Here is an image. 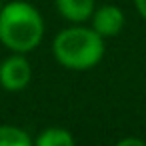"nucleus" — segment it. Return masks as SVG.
Returning a JSON list of instances; mask_svg holds the SVG:
<instances>
[{
    "mask_svg": "<svg viewBox=\"0 0 146 146\" xmlns=\"http://www.w3.org/2000/svg\"><path fill=\"white\" fill-rule=\"evenodd\" d=\"M44 34L40 12L24 2L14 0L0 10V40L14 52H28L36 48Z\"/></svg>",
    "mask_w": 146,
    "mask_h": 146,
    "instance_id": "nucleus-1",
    "label": "nucleus"
},
{
    "mask_svg": "<svg viewBox=\"0 0 146 146\" xmlns=\"http://www.w3.org/2000/svg\"><path fill=\"white\" fill-rule=\"evenodd\" d=\"M54 56L56 60L72 70H86L100 62L104 54L102 36L94 28H66L54 38Z\"/></svg>",
    "mask_w": 146,
    "mask_h": 146,
    "instance_id": "nucleus-2",
    "label": "nucleus"
},
{
    "mask_svg": "<svg viewBox=\"0 0 146 146\" xmlns=\"http://www.w3.org/2000/svg\"><path fill=\"white\" fill-rule=\"evenodd\" d=\"M32 78V68L24 56H10L0 66V82L6 90H22Z\"/></svg>",
    "mask_w": 146,
    "mask_h": 146,
    "instance_id": "nucleus-3",
    "label": "nucleus"
},
{
    "mask_svg": "<svg viewBox=\"0 0 146 146\" xmlns=\"http://www.w3.org/2000/svg\"><path fill=\"white\" fill-rule=\"evenodd\" d=\"M90 18H92V28L100 36H116L124 28V12L114 4L96 8Z\"/></svg>",
    "mask_w": 146,
    "mask_h": 146,
    "instance_id": "nucleus-4",
    "label": "nucleus"
},
{
    "mask_svg": "<svg viewBox=\"0 0 146 146\" xmlns=\"http://www.w3.org/2000/svg\"><path fill=\"white\" fill-rule=\"evenodd\" d=\"M56 8L70 22H84L96 10L94 0H56Z\"/></svg>",
    "mask_w": 146,
    "mask_h": 146,
    "instance_id": "nucleus-5",
    "label": "nucleus"
},
{
    "mask_svg": "<svg viewBox=\"0 0 146 146\" xmlns=\"http://www.w3.org/2000/svg\"><path fill=\"white\" fill-rule=\"evenodd\" d=\"M36 146H74V138L64 128H48L36 138Z\"/></svg>",
    "mask_w": 146,
    "mask_h": 146,
    "instance_id": "nucleus-6",
    "label": "nucleus"
},
{
    "mask_svg": "<svg viewBox=\"0 0 146 146\" xmlns=\"http://www.w3.org/2000/svg\"><path fill=\"white\" fill-rule=\"evenodd\" d=\"M0 146H32L28 134L16 126H0Z\"/></svg>",
    "mask_w": 146,
    "mask_h": 146,
    "instance_id": "nucleus-7",
    "label": "nucleus"
},
{
    "mask_svg": "<svg viewBox=\"0 0 146 146\" xmlns=\"http://www.w3.org/2000/svg\"><path fill=\"white\" fill-rule=\"evenodd\" d=\"M116 146H146L142 140H138V138H124V140H120Z\"/></svg>",
    "mask_w": 146,
    "mask_h": 146,
    "instance_id": "nucleus-8",
    "label": "nucleus"
},
{
    "mask_svg": "<svg viewBox=\"0 0 146 146\" xmlns=\"http://www.w3.org/2000/svg\"><path fill=\"white\" fill-rule=\"evenodd\" d=\"M134 4H136V10L138 14L146 20V0H134Z\"/></svg>",
    "mask_w": 146,
    "mask_h": 146,
    "instance_id": "nucleus-9",
    "label": "nucleus"
},
{
    "mask_svg": "<svg viewBox=\"0 0 146 146\" xmlns=\"http://www.w3.org/2000/svg\"><path fill=\"white\" fill-rule=\"evenodd\" d=\"M0 10H2V0H0Z\"/></svg>",
    "mask_w": 146,
    "mask_h": 146,
    "instance_id": "nucleus-10",
    "label": "nucleus"
}]
</instances>
